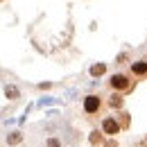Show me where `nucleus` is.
<instances>
[{"label": "nucleus", "mask_w": 147, "mask_h": 147, "mask_svg": "<svg viewBox=\"0 0 147 147\" xmlns=\"http://www.w3.org/2000/svg\"><path fill=\"white\" fill-rule=\"evenodd\" d=\"M84 113L88 115V118H93V115H97L100 111H102V107H104V100H102V95H97V93H91V95H86L84 97Z\"/></svg>", "instance_id": "nucleus-1"}, {"label": "nucleus", "mask_w": 147, "mask_h": 147, "mask_svg": "<svg viewBox=\"0 0 147 147\" xmlns=\"http://www.w3.org/2000/svg\"><path fill=\"white\" fill-rule=\"evenodd\" d=\"M109 86L113 88V93H127V91H131L134 82L129 79V75L115 73V75H111V77H109Z\"/></svg>", "instance_id": "nucleus-2"}, {"label": "nucleus", "mask_w": 147, "mask_h": 147, "mask_svg": "<svg viewBox=\"0 0 147 147\" xmlns=\"http://www.w3.org/2000/svg\"><path fill=\"white\" fill-rule=\"evenodd\" d=\"M120 131H122V127H120L118 118H113V115H107V118L102 120V134H104V136L113 138V136H118Z\"/></svg>", "instance_id": "nucleus-3"}, {"label": "nucleus", "mask_w": 147, "mask_h": 147, "mask_svg": "<svg viewBox=\"0 0 147 147\" xmlns=\"http://www.w3.org/2000/svg\"><path fill=\"white\" fill-rule=\"evenodd\" d=\"M129 70H131V75H134V77H147V59L134 61Z\"/></svg>", "instance_id": "nucleus-4"}, {"label": "nucleus", "mask_w": 147, "mask_h": 147, "mask_svg": "<svg viewBox=\"0 0 147 147\" xmlns=\"http://www.w3.org/2000/svg\"><path fill=\"white\" fill-rule=\"evenodd\" d=\"M107 104H109V109H122V104H125V100H122V93H113L109 100H107Z\"/></svg>", "instance_id": "nucleus-5"}, {"label": "nucleus", "mask_w": 147, "mask_h": 147, "mask_svg": "<svg viewBox=\"0 0 147 147\" xmlns=\"http://www.w3.org/2000/svg\"><path fill=\"white\" fill-rule=\"evenodd\" d=\"M23 143V134L20 131H11L9 136H7V145L9 147H16V145H20Z\"/></svg>", "instance_id": "nucleus-6"}, {"label": "nucleus", "mask_w": 147, "mask_h": 147, "mask_svg": "<svg viewBox=\"0 0 147 147\" xmlns=\"http://www.w3.org/2000/svg\"><path fill=\"white\" fill-rule=\"evenodd\" d=\"M88 140H91L93 147H102V143H104V134H102L100 129H95V131L91 134V138H88Z\"/></svg>", "instance_id": "nucleus-7"}, {"label": "nucleus", "mask_w": 147, "mask_h": 147, "mask_svg": "<svg viewBox=\"0 0 147 147\" xmlns=\"http://www.w3.org/2000/svg\"><path fill=\"white\" fill-rule=\"evenodd\" d=\"M91 77H102V75L107 73V63H95V66H91Z\"/></svg>", "instance_id": "nucleus-8"}, {"label": "nucleus", "mask_w": 147, "mask_h": 147, "mask_svg": "<svg viewBox=\"0 0 147 147\" xmlns=\"http://www.w3.org/2000/svg\"><path fill=\"white\" fill-rule=\"evenodd\" d=\"M5 95L9 100H18V88L16 86H5Z\"/></svg>", "instance_id": "nucleus-9"}, {"label": "nucleus", "mask_w": 147, "mask_h": 147, "mask_svg": "<svg viewBox=\"0 0 147 147\" xmlns=\"http://www.w3.org/2000/svg\"><path fill=\"white\" fill-rule=\"evenodd\" d=\"M120 118H122L120 127H122V129H127V127H129V113H120Z\"/></svg>", "instance_id": "nucleus-10"}, {"label": "nucleus", "mask_w": 147, "mask_h": 147, "mask_svg": "<svg viewBox=\"0 0 147 147\" xmlns=\"http://www.w3.org/2000/svg\"><path fill=\"white\" fill-rule=\"evenodd\" d=\"M45 145H48V147H61V143H59L57 138H48V140H45Z\"/></svg>", "instance_id": "nucleus-11"}, {"label": "nucleus", "mask_w": 147, "mask_h": 147, "mask_svg": "<svg viewBox=\"0 0 147 147\" xmlns=\"http://www.w3.org/2000/svg\"><path fill=\"white\" fill-rule=\"evenodd\" d=\"M127 59H129V55H127V52H122V55H118L115 63H127Z\"/></svg>", "instance_id": "nucleus-12"}, {"label": "nucleus", "mask_w": 147, "mask_h": 147, "mask_svg": "<svg viewBox=\"0 0 147 147\" xmlns=\"http://www.w3.org/2000/svg\"><path fill=\"white\" fill-rule=\"evenodd\" d=\"M50 86H52V84H48V82H45V84H38V88H41V91H48Z\"/></svg>", "instance_id": "nucleus-13"}, {"label": "nucleus", "mask_w": 147, "mask_h": 147, "mask_svg": "<svg viewBox=\"0 0 147 147\" xmlns=\"http://www.w3.org/2000/svg\"><path fill=\"white\" fill-rule=\"evenodd\" d=\"M102 147H118L115 143H107V145H102Z\"/></svg>", "instance_id": "nucleus-14"}, {"label": "nucleus", "mask_w": 147, "mask_h": 147, "mask_svg": "<svg viewBox=\"0 0 147 147\" xmlns=\"http://www.w3.org/2000/svg\"><path fill=\"white\" fill-rule=\"evenodd\" d=\"M145 147H147V140H145Z\"/></svg>", "instance_id": "nucleus-15"}, {"label": "nucleus", "mask_w": 147, "mask_h": 147, "mask_svg": "<svg viewBox=\"0 0 147 147\" xmlns=\"http://www.w3.org/2000/svg\"><path fill=\"white\" fill-rule=\"evenodd\" d=\"M0 2H2V0H0Z\"/></svg>", "instance_id": "nucleus-16"}]
</instances>
